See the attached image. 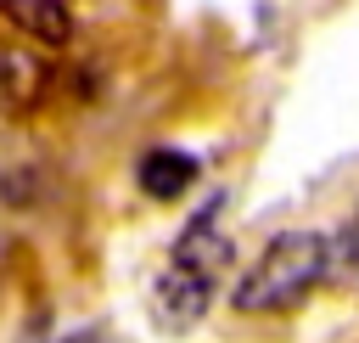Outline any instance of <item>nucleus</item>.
Returning <instances> with one entry per match:
<instances>
[{
    "label": "nucleus",
    "instance_id": "2",
    "mask_svg": "<svg viewBox=\"0 0 359 343\" xmlns=\"http://www.w3.org/2000/svg\"><path fill=\"white\" fill-rule=\"evenodd\" d=\"M230 259H236V247H230V236H224V225H219V202H208V208L174 236V253H168V264H180V270L196 276L202 287H219L224 270H230Z\"/></svg>",
    "mask_w": 359,
    "mask_h": 343
},
{
    "label": "nucleus",
    "instance_id": "1",
    "mask_svg": "<svg viewBox=\"0 0 359 343\" xmlns=\"http://www.w3.org/2000/svg\"><path fill=\"white\" fill-rule=\"evenodd\" d=\"M325 264H331V236H320V231H280L252 259V270L236 281L230 304L241 315H286L325 281Z\"/></svg>",
    "mask_w": 359,
    "mask_h": 343
},
{
    "label": "nucleus",
    "instance_id": "3",
    "mask_svg": "<svg viewBox=\"0 0 359 343\" xmlns=\"http://www.w3.org/2000/svg\"><path fill=\"white\" fill-rule=\"evenodd\" d=\"M213 304V287H202L196 276H185L180 264H163L151 276V315L168 326V332H191Z\"/></svg>",
    "mask_w": 359,
    "mask_h": 343
},
{
    "label": "nucleus",
    "instance_id": "7",
    "mask_svg": "<svg viewBox=\"0 0 359 343\" xmlns=\"http://www.w3.org/2000/svg\"><path fill=\"white\" fill-rule=\"evenodd\" d=\"M325 276H359V214L342 225V236L331 242V264H325Z\"/></svg>",
    "mask_w": 359,
    "mask_h": 343
},
{
    "label": "nucleus",
    "instance_id": "6",
    "mask_svg": "<svg viewBox=\"0 0 359 343\" xmlns=\"http://www.w3.org/2000/svg\"><path fill=\"white\" fill-rule=\"evenodd\" d=\"M135 180H140V191H146V197L174 202V197L196 180V157H191V152H180V146H146V152H140V163H135Z\"/></svg>",
    "mask_w": 359,
    "mask_h": 343
},
{
    "label": "nucleus",
    "instance_id": "4",
    "mask_svg": "<svg viewBox=\"0 0 359 343\" xmlns=\"http://www.w3.org/2000/svg\"><path fill=\"white\" fill-rule=\"evenodd\" d=\"M50 96V56L34 45H0V112H28Z\"/></svg>",
    "mask_w": 359,
    "mask_h": 343
},
{
    "label": "nucleus",
    "instance_id": "8",
    "mask_svg": "<svg viewBox=\"0 0 359 343\" xmlns=\"http://www.w3.org/2000/svg\"><path fill=\"white\" fill-rule=\"evenodd\" d=\"M67 343H101V332H73Z\"/></svg>",
    "mask_w": 359,
    "mask_h": 343
},
{
    "label": "nucleus",
    "instance_id": "5",
    "mask_svg": "<svg viewBox=\"0 0 359 343\" xmlns=\"http://www.w3.org/2000/svg\"><path fill=\"white\" fill-rule=\"evenodd\" d=\"M0 17H6L17 34H28L34 51H39V45L56 51V45L73 39V11H67L62 0H0Z\"/></svg>",
    "mask_w": 359,
    "mask_h": 343
}]
</instances>
